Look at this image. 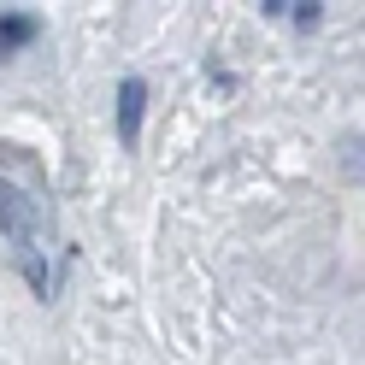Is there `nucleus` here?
<instances>
[{
	"label": "nucleus",
	"mask_w": 365,
	"mask_h": 365,
	"mask_svg": "<svg viewBox=\"0 0 365 365\" xmlns=\"http://www.w3.org/2000/svg\"><path fill=\"white\" fill-rule=\"evenodd\" d=\"M0 236L12 242L30 289L41 294V301H53V289H59V247L48 242V218H41L36 195H24V182H12V177H0Z\"/></svg>",
	"instance_id": "f257e3e1"
},
{
	"label": "nucleus",
	"mask_w": 365,
	"mask_h": 365,
	"mask_svg": "<svg viewBox=\"0 0 365 365\" xmlns=\"http://www.w3.org/2000/svg\"><path fill=\"white\" fill-rule=\"evenodd\" d=\"M142 106H148L142 77H124L118 83V142L124 148H135V135H142Z\"/></svg>",
	"instance_id": "f03ea898"
},
{
	"label": "nucleus",
	"mask_w": 365,
	"mask_h": 365,
	"mask_svg": "<svg viewBox=\"0 0 365 365\" xmlns=\"http://www.w3.org/2000/svg\"><path fill=\"white\" fill-rule=\"evenodd\" d=\"M36 18L30 12H0V59H6V53H18V48H30V41H36Z\"/></svg>",
	"instance_id": "7ed1b4c3"
}]
</instances>
